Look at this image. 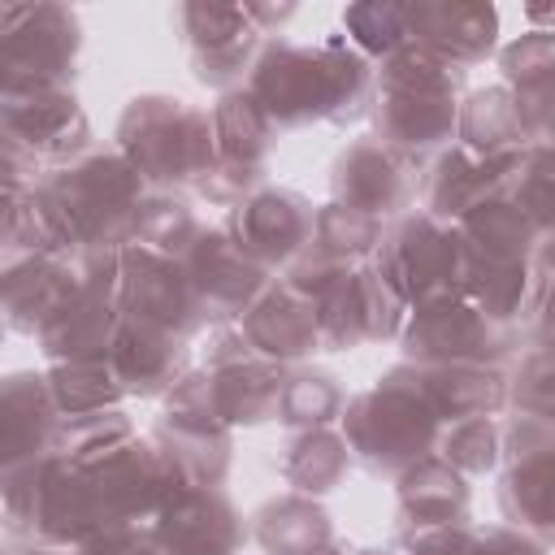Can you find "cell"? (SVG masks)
<instances>
[{"label": "cell", "mask_w": 555, "mask_h": 555, "mask_svg": "<svg viewBox=\"0 0 555 555\" xmlns=\"http://www.w3.org/2000/svg\"><path fill=\"white\" fill-rule=\"evenodd\" d=\"M377 69L369 56H360L343 35H325L321 43L299 39H264L243 91L260 104V113L273 121V130H299L312 121L351 126L373 104Z\"/></svg>", "instance_id": "cell-1"}, {"label": "cell", "mask_w": 555, "mask_h": 555, "mask_svg": "<svg viewBox=\"0 0 555 555\" xmlns=\"http://www.w3.org/2000/svg\"><path fill=\"white\" fill-rule=\"evenodd\" d=\"M373 82V139L408 152V156H434L455 139V113L464 100V69L421 52L403 48L386 61H377Z\"/></svg>", "instance_id": "cell-2"}, {"label": "cell", "mask_w": 555, "mask_h": 555, "mask_svg": "<svg viewBox=\"0 0 555 555\" xmlns=\"http://www.w3.org/2000/svg\"><path fill=\"white\" fill-rule=\"evenodd\" d=\"M338 434L373 477H399L438 451L442 421L425 403L408 364L386 369L369 390L351 395L338 412Z\"/></svg>", "instance_id": "cell-3"}, {"label": "cell", "mask_w": 555, "mask_h": 555, "mask_svg": "<svg viewBox=\"0 0 555 555\" xmlns=\"http://www.w3.org/2000/svg\"><path fill=\"white\" fill-rule=\"evenodd\" d=\"M113 147L147 182V191L195 186L217 160L208 108H199L182 95H165V91L134 95L121 108Z\"/></svg>", "instance_id": "cell-4"}, {"label": "cell", "mask_w": 555, "mask_h": 555, "mask_svg": "<svg viewBox=\"0 0 555 555\" xmlns=\"http://www.w3.org/2000/svg\"><path fill=\"white\" fill-rule=\"evenodd\" d=\"M39 186L69 221L78 247L121 251L126 243H134V221H139V204L147 199V182L126 165L117 147L91 143L74 160L48 169Z\"/></svg>", "instance_id": "cell-5"}, {"label": "cell", "mask_w": 555, "mask_h": 555, "mask_svg": "<svg viewBox=\"0 0 555 555\" xmlns=\"http://www.w3.org/2000/svg\"><path fill=\"white\" fill-rule=\"evenodd\" d=\"M91 147V121L69 87L0 100V173L17 186H39L48 169Z\"/></svg>", "instance_id": "cell-6"}, {"label": "cell", "mask_w": 555, "mask_h": 555, "mask_svg": "<svg viewBox=\"0 0 555 555\" xmlns=\"http://www.w3.org/2000/svg\"><path fill=\"white\" fill-rule=\"evenodd\" d=\"M399 347H403V364L416 369H442V364L507 369L525 347V330L486 317L464 295H451L408 308Z\"/></svg>", "instance_id": "cell-7"}, {"label": "cell", "mask_w": 555, "mask_h": 555, "mask_svg": "<svg viewBox=\"0 0 555 555\" xmlns=\"http://www.w3.org/2000/svg\"><path fill=\"white\" fill-rule=\"evenodd\" d=\"M121 264L117 251L78 247L74 251V282L69 295L52 308V317L39 325V351L52 364H78V360H108L113 334L121 325V299H117Z\"/></svg>", "instance_id": "cell-8"}, {"label": "cell", "mask_w": 555, "mask_h": 555, "mask_svg": "<svg viewBox=\"0 0 555 555\" xmlns=\"http://www.w3.org/2000/svg\"><path fill=\"white\" fill-rule=\"evenodd\" d=\"M82 52V22L65 4H0V87L4 95L61 91Z\"/></svg>", "instance_id": "cell-9"}, {"label": "cell", "mask_w": 555, "mask_h": 555, "mask_svg": "<svg viewBox=\"0 0 555 555\" xmlns=\"http://www.w3.org/2000/svg\"><path fill=\"white\" fill-rule=\"evenodd\" d=\"M464 256L468 247L455 221H438L421 208H408L403 217L386 221L382 243L369 260L390 278V286L408 299V308H416L460 295Z\"/></svg>", "instance_id": "cell-10"}, {"label": "cell", "mask_w": 555, "mask_h": 555, "mask_svg": "<svg viewBox=\"0 0 555 555\" xmlns=\"http://www.w3.org/2000/svg\"><path fill=\"white\" fill-rule=\"evenodd\" d=\"M152 438L169 451L186 486H221L234 460V429L212 412L204 369H186L165 395Z\"/></svg>", "instance_id": "cell-11"}, {"label": "cell", "mask_w": 555, "mask_h": 555, "mask_svg": "<svg viewBox=\"0 0 555 555\" xmlns=\"http://www.w3.org/2000/svg\"><path fill=\"white\" fill-rule=\"evenodd\" d=\"M551 477H555V421L512 412L503 425L499 512L503 525L551 542Z\"/></svg>", "instance_id": "cell-12"}, {"label": "cell", "mask_w": 555, "mask_h": 555, "mask_svg": "<svg viewBox=\"0 0 555 555\" xmlns=\"http://www.w3.org/2000/svg\"><path fill=\"white\" fill-rule=\"evenodd\" d=\"M204 382H208V403L212 412L238 429V425H264L278 416V395L286 369L256 356L238 325H212L208 347H204Z\"/></svg>", "instance_id": "cell-13"}, {"label": "cell", "mask_w": 555, "mask_h": 555, "mask_svg": "<svg viewBox=\"0 0 555 555\" xmlns=\"http://www.w3.org/2000/svg\"><path fill=\"white\" fill-rule=\"evenodd\" d=\"M421 191V156H408L373 134L351 139L330 165V199L373 221H395Z\"/></svg>", "instance_id": "cell-14"}, {"label": "cell", "mask_w": 555, "mask_h": 555, "mask_svg": "<svg viewBox=\"0 0 555 555\" xmlns=\"http://www.w3.org/2000/svg\"><path fill=\"white\" fill-rule=\"evenodd\" d=\"M121 264V282H117V299H121V317L165 330L173 338H195L204 330V312L195 304V291L186 282L182 260L160 256L143 243H126L117 251Z\"/></svg>", "instance_id": "cell-15"}, {"label": "cell", "mask_w": 555, "mask_h": 555, "mask_svg": "<svg viewBox=\"0 0 555 555\" xmlns=\"http://www.w3.org/2000/svg\"><path fill=\"white\" fill-rule=\"evenodd\" d=\"M173 22H178V30L186 39L191 74L204 87H217V91L243 87L256 52L264 43V35L247 17V4H204V0H191V4L173 9Z\"/></svg>", "instance_id": "cell-16"}, {"label": "cell", "mask_w": 555, "mask_h": 555, "mask_svg": "<svg viewBox=\"0 0 555 555\" xmlns=\"http://www.w3.org/2000/svg\"><path fill=\"white\" fill-rule=\"evenodd\" d=\"M312 199L291 191V186H260L243 204L230 208L225 230L230 238L264 269V273H286L312 243Z\"/></svg>", "instance_id": "cell-17"}, {"label": "cell", "mask_w": 555, "mask_h": 555, "mask_svg": "<svg viewBox=\"0 0 555 555\" xmlns=\"http://www.w3.org/2000/svg\"><path fill=\"white\" fill-rule=\"evenodd\" d=\"M182 269H186V282L195 291V304L204 312V325H234L251 299L273 282V273H264L234 238L225 225H212V230H199L195 243L186 247L182 256Z\"/></svg>", "instance_id": "cell-18"}, {"label": "cell", "mask_w": 555, "mask_h": 555, "mask_svg": "<svg viewBox=\"0 0 555 555\" xmlns=\"http://www.w3.org/2000/svg\"><path fill=\"white\" fill-rule=\"evenodd\" d=\"M156 555H243L247 520L221 486L182 490L152 525Z\"/></svg>", "instance_id": "cell-19"}, {"label": "cell", "mask_w": 555, "mask_h": 555, "mask_svg": "<svg viewBox=\"0 0 555 555\" xmlns=\"http://www.w3.org/2000/svg\"><path fill=\"white\" fill-rule=\"evenodd\" d=\"M525 147L520 152H507V156H477L460 143H447L429 156V165H421V212L438 217V221H460L468 208H477L481 199L490 195H503L516 165H520Z\"/></svg>", "instance_id": "cell-20"}, {"label": "cell", "mask_w": 555, "mask_h": 555, "mask_svg": "<svg viewBox=\"0 0 555 555\" xmlns=\"http://www.w3.org/2000/svg\"><path fill=\"white\" fill-rule=\"evenodd\" d=\"M238 334L247 338V347L282 369H295L304 364L312 351H321V325H317V308L312 299L291 286L286 278H273L256 299L251 308L234 321Z\"/></svg>", "instance_id": "cell-21"}, {"label": "cell", "mask_w": 555, "mask_h": 555, "mask_svg": "<svg viewBox=\"0 0 555 555\" xmlns=\"http://www.w3.org/2000/svg\"><path fill=\"white\" fill-rule=\"evenodd\" d=\"M408 35L412 48L468 69L494 56L499 48V9L477 0H416L408 4Z\"/></svg>", "instance_id": "cell-22"}, {"label": "cell", "mask_w": 555, "mask_h": 555, "mask_svg": "<svg viewBox=\"0 0 555 555\" xmlns=\"http://www.w3.org/2000/svg\"><path fill=\"white\" fill-rule=\"evenodd\" d=\"M74 251H9L0 260V317L17 334H39L69 295Z\"/></svg>", "instance_id": "cell-23"}, {"label": "cell", "mask_w": 555, "mask_h": 555, "mask_svg": "<svg viewBox=\"0 0 555 555\" xmlns=\"http://www.w3.org/2000/svg\"><path fill=\"white\" fill-rule=\"evenodd\" d=\"M61 412L48 390V373H4L0 377V473L52 455Z\"/></svg>", "instance_id": "cell-24"}, {"label": "cell", "mask_w": 555, "mask_h": 555, "mask_svg": "<svg viewBox=\"0 0 555 555\" xmlns=\"http://www.w3.org/2000/svg\"><path fill=\"white\" fill-rule=\"evenodd\" d=\"M108 369L121 382L126 399H160L191 369V343L121 317L108 347Z\"/></svg>", "instance_id": "cell-25"}, {"label": "cell", "mask_w": 555, "mask_h": 555, "mask_svg": "<svg viewBox=\"0 0 555 555\" xmlns=\"http://www.w3.org/2000/svg\"><path fill=\"white\" fill-rule=\"evenodd\" d=\"M395 503L403 529H438V525H464L468 520V477L455 473L447 460L425 455L421 464L403 468L395 477Z\"/></svg>", "instance_id": "cell-26"}, {"label": "cell", "mask_w": 555, "mask_h": 555, "mask_svg": "<svg viewBox=\"0 0 555 555\" xmlns=\"http://www.w3.org/2000/svg\"><path fill=\"white\" fill-rule=\"evenodd\" d=\"M408 369L442 425L464 416H499L507 408V369H477V364H442V369L408 364Z\"/></svg>", "instance_id": "cell-27"}, {"label": "cell", "mask_w": 555, "mask_h": 555, "mask_svg": "<svg viewBox=\"0 0 555 555\" xmlns=\"http://www.w3.org/2000/svg\"><path fill=\"white\" fill-rule=\"evenodd\" d=\"M247 538L264 555H317L321 546L334 542V525H330V512L321 507V499L286 490V494L264 499L247 516Z\"/></svg>", "instance_id": "cell-28"}, {"label": "cell", "mask_w": 555, "mask_h": 555, "mask_svg": "<svg viewBox=\"0 0 555 555\" xmlns=\"http://www.w3.org/2000/svg\"><path fill=\"white\" fill-rule=\"evenodd\" d=\"M460 234H464V247L473 256H486V260H533V251L542 243H551V234H542L520 208L516 199L503 191V195H490L481 199L477 208H468L460 221Z\"/></svg>", "instance_id": "cell-29"}, {"label": "cell", "mask_w": 555, "mask_h": 555, "mask_svg": "<svg viewBox=\"0 0 555 555\" xmlns=\"http://www.w3.org/2000/svg\"><path fill=\"white\" fill-rule=\"evenodd\" d=\"M455 139H460V147H468L477 156H507V152H520V147L533 143L529 130H525V121H520L516 95L503 82L481 87V91H468L460 100Z\"/></svg>", "instance_id": "cell-30"}, {"label": "cell", "mask_w": 555, "mask_h": 555, "mask_svg": "<svg viewBox=\"0 0 555 555\" xmlns=\"http://www.w3.org/2000/svg\"><path fill=\"white\" fill-rule=\"evenodd\" d=\"M208 121H212V147H217L221 165L269 169V152L278 143V130L243 87L221 91V100L208 108Z\"/></svg>", "instance_id": "cell-31"}, {"label": "cell", "mask_w": 555, "mask_h": 555, "mask_svg": "<svg viewBox=\"0 0 555 555\" xmlns=\"http://www.w3.org/2000/svg\"><path fill=\"white\" fill-rule=\"evenodd\" d=\"M347 468H351V451H347V442L334 425L291 429V438L282 447V460H278L282 481L295 494H308V499H321V494L338 490Z\"/></svg>", "instance_id": "cell-32"}, {"label": "cell", "mask_w": 555, "mask_h": 555, "mask_svg": "<svg viewBox=\"0 0 555 555\" xmlns=\"http://www.w3.org/2000/svg\"><path fill=\"white\" fill-rule=\"evenodd\" d=\"M347 395L338 386L334 373L325 369H286L282 377V395H278V416L286 429H321V425H334L338 412H343Z\"/></svg>", "instance_id": "cell-33"}, {"label": "cell", "mask_w": 555, "mask_h": 555, "mask_svg": "<svg viewBox=\"0 0 555 555\" xmlns=\"http://www.w3.org/2000/svg\"><path fill=\"white\" fill-rule=\"evenodd\" d=\"M382 230L386 221H373L356 208H343V204H321L317 217H312V243L308 251L325 256V260H338V264H360L377 251L382 243Z\"/></svg>", "instance_id": "cell-34"}, {"label": "cell", "mask_w": 555, "mask_h": 555, "mask_svg": "<svg viewBox=\"0 0 555 555\" xmlns=\"http://www.w3.org/2000/svg\"><path fill=\"white\" fill-rule=\"evenodd\" d=\"M199 230L204 225H199V217H195V208H191V199L182 191H147V199L139 204L134 243H143V247H152L160 256L182 260Z\"/></svg>", "instance_id": "cell-35"}, {"label": "cell", "mask_w": 555, "mask_h": 555, "mask_svg": "<svg viewBox=\"0 0 555 555\" xmlns=\"http://www.w3.org/2000/svg\"><path fill=\"white\" fill-rule=\"evenodd\" d=\"M48 390L61 416H82L100 408H121L126 390L113 377L108 360H78V364H52L48 369Z\"/></svg>", "instance_id": "cell-36"}, {"label": "cell", "mask_w": 555, "mask_h": 555, "mask_svg": "<svg viewBox=\"0 0 555 555\" xmlns=\"http://www.w3.org/2000/svg\"><path fill=\"white\" fill-rule=\"evenodd\" d=\"M343 39L369 56V61H386L403 48H412V35H408V4H390V0H364V4H351L343 13Z\"/></svg>", "instance_id": "cell-37"}, {"label": "cell", "mask_w": 555, "mask_h": 555, "mask_svg": "<svg viewBox=\"0 0 555 555\" xmlns=\"http://www.w3.org/2000/svg\"><path fill=\"white\" fill-rule=\"evenodd\" d=\"M438 460H447L464 477H486L503 460V425L494 416H464L442 425L438 434Z\"/></svg>", "instance_id": "cell-38"}, {"label": "cell", "mask_w": 555, "mask_h": 555, "mask_svg": "<svg viewBox=\"0 0 555 555\" xmlns=\"http://www.w3.org/2000/svg\"><path fill=\"white\" fill-rule=\"evenodd\" d=\"M9 251H78L69 221L61 217V208L48 199L43 186H30L17 199L9 225Z\"/></svg>", "instance_id": "cell-39"}, {"label": "cell", "mask_w": 555, "mask_h": 555, "mask_svg": "<svg viewBox=\"0 0 555 555\" xmlns=\"http://www.w3.org/2000/svg\"><path fill=\"white\" fill-rule=\"evenodd\" d=\"M134 434L139 429L126 416V408H100V412H82V416H61L52 451L69 455V460H91V455H104V451L130 442Z\"/></svg>", "instance_id": "cell-40"}, {"label": "cell", "mask_w": 555, "mask_h": 555, "mask_svg": "<svg viewBox=\"0 0 555 555\" xmlns=\"http://www.w3.org/2000/svg\"><path fill=\"white\" fill-rule=\"evenodd\" d=\"M507 195L516 199V208L542 230L551 234L555 225V156H551V143H529L512 182H507Z\"/></svg>", "instance_id": "cell-41"}, {"label": "cell", "mask_w": 555, "mask_h": 555, "mask_svg": "<svg viewBox=\"0 0 555 555\" xmlns=\"http://www.w3.org/2000/svg\"><path fill=\"white\" fill-rule=\"evenodd\" d=\"M507 408L525 416H551L555 412V360L546 343L520 347L507 373Z\"/></svg>", "instance_id": "cell-42"}, {"label": "cell", "mask_w": 555, "mask_h": 555, "mask_svg": "<svg viewBox=\"0 0 555 555\" xmlns=\"http://www.w3.org/2000/svg\"><path fill=\"white\" fill-rule=\"evenodd\" d=\"M360 317H364V343L399 338L408 317V299L390 286V278L373 260L360 264Z\"/></svg>", "instance_id": "cell-43"}, {"label": "cell", "mask_w": 555, "mask_h": 555, "mask_svg": "<svg viewBox=\"0 0 555 555\" xmlns=\"http://www.w3.org/2000/svg\"><path fill=\"white\" fill-rule=\"evenodd\" d=\"M399 555H468L473 551V520L438 525V529H403Z\"/></svg>", "instance_id": "cell-44"}, {"label": "cell", "mask_w": 555, "mask_h": 555, "mask_svg": "<svg viewBox=\"0 0 555 555\" xmlns=\"http://www.w3.org/2000/svg\"><path fill=\"white\" fill-rule=\"evenodd\" d=\"M468 555H551V542L499 520V525H473V551Z\"/></svg>", "instance_id": "cell-45"}, {"label": "cell", "mask_w": 555, "mask_h": 555, "mask_svg": "<svg viewBox=\"0 0 555 555\" xmlns=\"http://www.w3.org/2000/svg\"><path fill=\"white\" fill-rule=\"evenodd\" d=\"M78 555H156L152 533H100L78 546Z\"/></svg>", "instance_id": "cell-46"}, {"label": "cell", "mask_w": 555, "mask_h": 555, "mask_svg": "<svg viewBox=\"0 0 555 555\" xmlns=\"http://www.w3.org/2000/svg\"><path fill=\"white\" fill-rule=\"evenodd\" d=\"M17 208V204H13ZM13 208H0V260L9 256V225H13Z\"/></svg>", "instance_id": "cell-47"}, {"label": "cell", "mask_w": 555, "mask_h": 555, "mask_svg": "<svg viewBox=\"0 0 555 555\" xmlns=\"http://www.w3.org/2000/svg\"><path fill=\"white\" fill-rule=\"evenodd\" d=\"M343 555H399L395 546H356V551H343Z\"/></svg>", "instance_id": "cell-48"}, {"label": "cell", "mask_w": 555, "mask_h": 555, "mask_svg": "<svg viewBox=\"0 0 555 555\" xmlns=\"http://www.w3.org/2000/svg\"><path fill=\"white\" fill-rule=\"evenodd\" d=\"M343 551H347V546H338V542H330V546H321L317 555H343Z\"/></svg>", "instance_id": "cell-49"}, {"label": "cell", "mask_w": 555, "mask_h": 555, "mask_svg": "<svg viewBox=\"0 0 555 555\" xmlns=\"http://www.w3.org/2000/svg\"><path fill=\"white\" fill-rule=\"evenodd\" d=\"M4 334H9V325H4V317H0V343H4Z\"/></svg>", "instance_id": "cell-50"}, {"label": "cell", "mask_w": 555, "mask_h": 555, "mask_svg": "<svg viewBox=\"0 0 555 555\" xmlns=\"http://www.w3.org/2000/svg\"><path fill=\"white\" fill-rule=\"evenodd\" d=\"M0 100H4V87H0Z\"/></svg>", "instance_id": "cell-51"}, {"label": "cell", "mask_w": 555, "mask_h": 555, "mask_svg": "<svg viewBox=\"0 0 555 555\" xmlns=\"http://www.w3.org/2000/svg\"><path fill=\"white\" fill-rule=\"evenodd\" d=\"M0 481H4V477H0Z\"/></svg>", "instance_id": "cell-52"}]
</instances>
